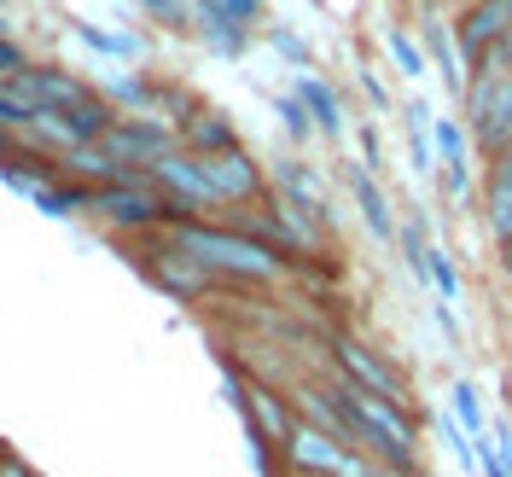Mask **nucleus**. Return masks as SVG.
<instances>
[{
	"label": "nucleus",
	"mask_w": 512,
	"mask_h": 477,
	"mask_svg": "<svg viewBox=\"0 0 512 477\" xmlns=\"http://www.w3.org/2000/svg\"><path fill=\"white\" fill-rule=\"evenodd\" d=\"M431 146L443 163H466V128L460 117H431Z\"/></svg>",
	"instance_id": "obj_20"
},
{
	"label": "nucleus",
	"mask_w": 512,
	"mask_h": 477,
	"mask_svg": "<svg viewBox=\"0 0 512 477\" xmlns=\"http://www.w3.org/2000/svg\"><path fill=\"white\" fill-rule=\"evenodd\" d=\"M361 88H367V99H373L379 111H390V94H384V82L373 76V70H361Z\"/></svg>",
	"instance_id": "obj_32"
},
{
	"label": "nucleus",
	"mask_w": 512,
	"mask_h": 477,
	"mask_svg": "<svg viewBox=\"0 0 512 477\" xmlns=\"http://www.w3.org/2000/svg\"><path fill=\"white\" fill-rule=\"evenodd\" d=\"M384 47H390V59L402 64V76H414V82L425 76V53L414 47V35H408V30H396V24H390V30H384Z\"/></svg>",
	"instance_id": "obj_22"
},
{
	"label": "nucleus",
	"mask_w": 512,
	"mask_h": 477,
	"mask_svg": "<svg viewBox=\"0 0 512 477\" xmlns=\"http://www.w3.org/2000/svg\"><path fill=\"white\" fill-rule=\"evenodd\" d=\"M425 274H431V286H437V297L443 303H460V274H454V262H448V251H425Z\"/></svg>",
	"instance_id": "obj_23"
},
{
	"label": "nucleus",
	"mask_w": 512,
	"mask_h": 477,
	"mask_svg": "<svg viewBox=\"0 0 512 477\" xmlns=\"http://www.w3.org/2000/svg\"><path fill=\"white\" fill-rule=\"evenodd\" d=\"M507 437H512V425H507Z\"/></svg>",
	"instance_id": "obj_35"
},
{
	"label": "nucleus",
	"mask_w": 512,
	"mask_h": 477,
	"mask_svg": "<svg viewBox=\"0 0 512 477\" xmlns=\"http://www.w3.org/2000/svg\"><path fill=\"white\" fill-rule=\"evenodd\" d=\"M443 181H448V198L466 204V192H472V158L466 163H443Z\"/></svg>",
	"instance_id": "obj_26"
},
{
	"label": "nucleus",
	"mask_w": 512,
	"mask_h": 477,
	"mask_svg": "<svg viewBox=\"0 0 512 477\" xmlns=\"http://www.w3.org/2000/svg\"><path fill=\"white\" fill-rule=\"evenodd\" d=\"M175 251H187L204 274H227V280H274L286 268V256L268 251L251 233H233V227H198V222H175L169 227Z\"/></svg>",
	"instance_id": "obj_1"
},
{
	"label": "nucleus",
	"mask_w": 512,
	"mask_h": 477,
	"mask_svg": "<svg viewBox=\"0 0 512 477\" xmlns=\"http://www.w3.org/2000/svg\"><path fill=\"white\" fill-rule=\"evenodd\" d=\"M297 99H303V111H309V123L320 128V134H344V105H338V94L320 82V76H297Z\"/></svg>",
	"instance_id": "obj_15"
},
{
	"label": "nucleus",
	"mask_w": 512,
	"mask_h": 477,
	"mask_svg": "<svg viewBox=\"0 0 512 477\" xmlns=\"http://www.w3.org/2000/svg\"><path fill=\"white\" fill-rule=\"evenodd\" d=\"M431 315H437V326H443V332H448V344H460V320H454V309H448L443 297L431 303Z\"/></svg>",
	"instance_id": "obj_31"
},
{
	"label": "nucleus",
	"mask_w": 512,
	"mask_h": 477,
	"mask_svg": "<svg viewBox=\"0 0 512 477\" xmlns=\"http://www.w3.org/2000/svg\"><path fill=\"white\" fill-rule=\"evenodd\" d=\"M501 268H507V280H512V239L501 245Z\"/></svg>",
	"instance_id": "obj_34"
},
{
	"label": "nucleus",
	"mask_w": 512,
	"mask_h": 477,
	"mask_svg": "<svg viewBox=\"0 0 512 477\" xmlns=\"http://www.w3.org/2000/svg\"><path fill=\"white\" fill-rule=\"evenodd\" d=\"M361 169H379V128H361Z\"/></svg>",
	"instance_id": "obj_29"
},
{
	"label": "nucleus",
	"mask_w": 512,
	"mask_h": 477,
	"mask_svg": "<svg viewBox=\"0 0 512 477\" xmlns=\"http://www.w3.org/2000/svg\"><path fill=\"white\" fill-rule=\"evenodd\" d=\"M204 163V181H210V187H216V198H262V169H256L251 158H245V152H239V146H233V152H216V158H198Z\"/></svg>",
	"instance_id": "obj_9"
},
{
	"label": "nucleus",
	"mask_w": 512,
	"mask_h": 477,
	"mask_svg": "<svg viewBox=\"0 0 512 477\" xmlns=\"http://www.w3.org/2000/svg\"><path fill=\"white\" fill-rule=\"evenodd\" d=\"M466 117L489 152L512 140V70H478V88H466Z\"/></svg>",
	"instance_id": "obj_4"
},
{
	"label": "nucleus",
	"mask_w": 512,
	"mask_h": 477,
	"mask_svg": "<svg viewBox=\"0 0 512 477\" xmlns=\"http://www.w3.org/2000/svg\"><path fill=\"white\" fill-rule=\"evenodd\" d=\"M88 204H94L111 227H128V233L158 227V222H175L169 198H158V192H152V181H146L140 169H134V175H123V181H111V187H99Z\"/></svg>",
	"instance_id": "obj_2"
},
{
	"label": "nucleus",
	"mask_w": 512,
	"mask_h": 477,
	"mask_svg": "<svg viewBox=\"0 0 512 477\" xmlns=\"http://www.w3.org/2000/svg\"><path fill=\"white\" fill-rule=\"evenodd\" d=\"M187 140H192V158H216V152H233L239 140H233V123L216 117V111H192L187 123Z\"/></svg>",
	"instance_id": "obj_16"
},
{
	"label": "nucleus",
	"mask_w": 512,
	"mask_h": 477,
	"mask_svg": "<svg viewBox=\"0 0 512 477\" xmlns=\"http://www.w3.org/2000/svg\"><path fill=\"white\" fill-rule=\"evenodd\" d=\"M233 390H239L233 402H239V408L251 414V431H256V437L268 431V443H280V448H286V437L297 431V419L286 414V402H280L274 390H262V384H233Z\"/></svg>",
	"instance_id": "obj_11"
},
{
	"label": "nucleus",
	"mask_w": 512,
	"mask_h": 477,
	"mask_svg": "<svg viewBox=\"0 0 512 477\" xmlns=\"http://www.w3.org/2000/svg\"><path fill=\"white\" fill-rule=\"evenodd\" d=\"M274 187H280V198H286V204H297L309 222H326V216H332V198H326L320 175H315L303 158H286V163H280V169H274Z\"/></svg>",
	"instance_id": "obj_10"
},
{
	"label": "nucleus",
	"mask_w": 512,
	"mask_h": 477,
	"mask_svg": "<svg viewBox=\"0 0 512 477\" xmlns=\"http://www.w3.org/2000/svg\"><path fill=\"white\" fill-rule=\"evenodd\" d=\"M332 350H338V367L350 373V384H355V390L379 396V402H390V408H402V414L414 408V396H408V379H402V373H396V367H390L384 355H373L367 344H355V338H338Z\"/></svg>",
	"instance_id": "obj_6"
},
{
	"label": "nucleus",
	"mask_w": 512,
	"mask_h": 477,
	"mask_svg": "<svg viewBox=\"0 0 512 477\" xmlns=\"http://www.w3.org/2000/svg\"><path fill=\"white\" fill-rule=\"evenodd\" d=\"M350 175V192H355V204H361V222H367V233L373 239H396V216H390V198H384V187L361 169V163H350L344 169Z\"/></svg>",
	"instance_id": "obj_13"
},
{
	"label": "nucleus",
	"mask_w": 512,
	"mask_h": 477,
	"mask_svg": "<svg viewBox=\"0 0 512 477\" xmlns=\"http://www.w3.org/2000/svg\"><path fill=\"white\" fill-rule=\"evenodd\" d=\"M507 30H512V0H472V6H466V18H460L454 47H460V59H466V64H478Z\"/></svg>",
	"instance_id": "obj_8"
},
{
	"label": "nucleus",
	"mask_w": 512,
	"mask_h": 477,
	"mask_svg": "<svg viewBox=\"0 0 512 477\" xmlns=\"http://www.w3.org/2000/svg\"><path fill=\"white\" fill-rule=\"evenodd\" d=\"M192 24H198V35H204V47H216V53H227V59H239L245 53V30L239 24H227V18H216L210 6H198L192 0Z\"/></svg>",
	"instance_id": "obj_18"
},
{
	"label": "nucleus",
	"mask_w": 512,
	"mask_h": 477,
	"mask_svg": "<svg viewBox=\"0 0 512 477\" xmlns=\"http://www.w3.org/2000/svg\"><path fill=\"white\" fill-rule=\"evenodd\" d=\"M448 396H454V414H448V419H454V425L478 443V437H483V390L472 379H454V390H448Z\"/></svg>",
	"instance_id": "obj_19"
},
{
	"label": "nucleus",
	"mask_w": 512,
	"mask_h": 477,
	"mask_svg": "<svg viewBox=\"0 0 512 477\" xmlns=\"http://www.w3.org/2000/svg\"><path fill=\"white\" fill-rule=\"evenodd\" d=\"M24 123H35V117L18 105V94H0V128H24Z\"/></svg>",
	"instance_id": "obj_28"
},
{
	"label": "nucleus",
	"mask_w": 512,
	"mask_h": 477,
	"mask_svg": "<svg viewBox=\"0 0 512 477\" xmlns=\"http://www.w3.org/2000/svg\"><path fill=\"white\" fill-rule=\"evenodd\" d=\"M274 117L286 123V134H291V140H309V128H315V123H309V111H303V99H297V94H280V99H274Z\"/></svg>",
	"instance_id": "obj_24"
},
{
	"label": "nucleus",
	"mask_w": 512,
	"mask_h": 477,
	"mask_svg": "<svg viewBox=\"0 0 512 477\" xmlns=\"http://www.w3.org/2000/svg\"><path fill=\"white\" fill-rule=\"evenodd\" d=\"M30 64H24V53L12 47V41H0V76H24Z\"/></svg>",
	"instance_id": "obj_30"
},
{
	"label": "nucleus",
	"mask_w": 512,
	"mask_h": 477,
	"mask_svg": "<svg viewBox=\"0 0 512 477\" xmlns=\"http://www.w3.org/2000/svg\"><path fill=\"white\" fill-rule=\"evenodd\" d=\"M483 222H489V233L507 245L512 239V140L495 152V163H489V187H483Z\"/></svg>",
	"instance_id": "obj_12"
},
{
	"label": "nucleus",
	"mask_w": 512,
	"mask_h": 477,
	"mask_svg": "<svg viewBox=\"0 0 512 477\" xmlns=\"http://www.w3.org/2000/svg\"><path fill=\"white\" fill-rule=\"evenodd\" d=\"M367 477H408V472H390V466H367Z\"/></svg>",
	"instance_id": "obj_33"
},
{
	"label": "nucleus",
	"mask_w": 512,
	"mask_h": 477,
	"mask_svg": "<svg viewBox=\"0 0 512 477\" xmlns=\"http://www.w3.org/2000/svg\"><path fill=\"white\" fill-rule=\"evenodd\" d=\"M425 47H431V64H437V76H443V88L454 99H466V76H460V47L448 41V30L437 18H425Z\"/></svg>",
	"instance_id": "obj_17"
},
{
	"label": "nucleus",
	"mask_w": 512,
	"mask_h": 477,
	"mask_svg": "<svg viewBox=\"0 0 512 477\" xmlns=\"http://www.w3.org/2000/svg\"><path fill=\"white\" fill-rule=\"evenodd\" d=\"M152 280H158L163 291H181V297H198V291L210 286V274H204L187 251H158L152 256Z\"/></svg>",
	"instance_id": "obj_14"
},
{
	"label": "nucleus",
	"mask_w": 512,
	"mask_h": 477,
	"mask_svg": "<svg viewBox=\"0 0 512 477\" xmlns=\"http://www.w3.org/2000/svg\"><path fill=\"white\" fill-rule=\"evenodd\" d=\"M105 146H111V163H158L163 152H175V134L163 123H146V117H117L105 128Z\"/></svg>",
	"instance_id": "obj_7"
},
{
	"label": "nucleus",
	"mask_w": 512,
	"mask_h": 477,
	"mask_svg": "<svg viewBox=\"0 0 512 477\" xmlns=\"http://www.w3.org/2000/svg\"><path fill=\"white\" fill-rule=\"evenodd\" d=\"M146 181L169 187V210H175V222H187V210H216V204H222L216 187L204 181V163L192 158V152H163V158L146 169Z\"/></svg>",
	"instance_id": "obj_5"
},
{
	"label": "nucleus",
	"mask_w": 512,
	"mask_h": 477,
	"mask_svg": "<svg viewBox=\"0 0 512 477\" xmlns=\"http://www.w3.org/2000/svg\"><path fill=\"white\" fill-rule=\"evenodd\" d=\"M431 425H437V437H443V448L454 454V466H460V472L472 477V466H478V454H472V437H466V431H460V425H454L448 414H437Z\"/></svg>",
	"instance_id": "obj_21"
},
{
	"label": "nucleus",
	"mask_w": 512,
	"mask_h": 477,
	"mask_svg": "<svg viewBox=\"0 0 512 477\" xmlns=\"http://www.w3.org/2000/svg\"><path fill=\"white\" fill-rule=\"evenodd\" d=\"M198 6H210L216 18H227V24H239V30L262 18V0H198Z\"/></svg>",
	"instance_id": "obj_25"
},
{
	"label": "nucleus",
	"mask_w": 512,
	"mask_h": 477,
	"mask_svg": "<svg viewBox=\"0 0 512 477\" xmlns=\"http://www.w3.org/2000/svg\"><path fill=\"white\" fill-rule=\"evenodd\" d=\"M286 460L297 466L303 477H367V454H355L344 437H326L315 425H297L286 437Z\"/></svg>",
	"instance_id": "obj_3"
},
{
	"label": "nucleus",
	"mask_w": 512,
	"mask_h": 477,
	"mask_svg": "<svg viewBox=\"0 0 512 477\" xmlns=\"http://www.w3.org/2000/svg\"><path fill=\"white\" fill-rule=\"evenodd\" d=\"M268 41H274V53H286L297 70H309V47H303V41H297L291 30H268Z\"/></svg>",
	"instance_id": "obj_27"
}]
</instances>
